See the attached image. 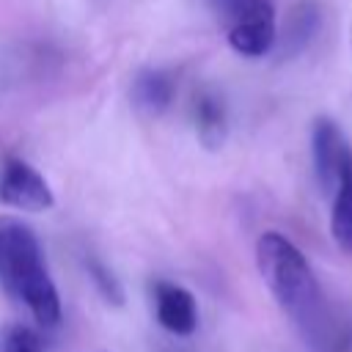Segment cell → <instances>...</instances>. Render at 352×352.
I'll list each match as a JSON object with an SVG mask.
<instances>
[{"label": "cell", "instance_id": "obj_1", "mask_svg": "<svg viewBox=\"0 0 352 352\" xmlns=\"http://www.w3.org/2000/svg\"><path fill=\"white\" fill-rule=\"evenodd\" d=\"M256 264L308 352H352V314L327 300L308 258L289 236L264 231L256 242Z\"/></svg>", "mask_w": 352, "mask_h": 352}, {"label": "cell", "instance_id": "obj_2", "mask_svg": "<svg viewBox=\"0 0 352 352\" xmlns=\"http://www.w3.org/2000/svg\"><path fill=\"white\" fill-rule=\"evenodd\" d=\"M0 286L22 302L44 327L60 322V294L50 278L36 231L16 220L0 217Z\"/></svg>", "mask_w": 352, "mask_h": 352}, {"label": "cell", "instance_id": "obj_3", "mask_svg": "<svg viewBox=\"0 0 352 352\" xmlns=\"http://www.w3.org/2000/svg\"><path fill=\"white\" fill-rule=\"evenodd\" d=\"M228 44L245 58H261L275 47V11L270 0H234Z\"/></svg>", "mask_w": 352, "mask_h": 352}, {"label": "cell", "instance_id": "obj_4", "mask_svg": "<svg viewBox=\"0 0 352 352\" xmlns=\"http://www.w3.org/2000/svg\"><path fill=\"white\" fill-rule=\"evenodd\" d=\"M0 204L22 212H44L52 209L55 192L30 162L8 157L0 168Z\"/></svg>", "mask_w": 352, "mask_h": 352}, {"label": "cell", "instance_id": "obj_5", "mask_svg": "<svg viewBox=\"0 0 352 352\" xmlns=\"http://www.w3.org/2000/svg\"><path fill=\"white\" fill-rule=\"evenodd\" d=\"M311 151H314V173L319 187L333 195L341 168L346 165V160L352 157V148L346 146L338 124L327 116L314 118V129H311Z\"/></svg>", "mask_w": 352, "mask_h": 352}, {"label": "cell", "instance_id": "obj_6", "mask_svg": "<svg viewBox=\"0 0 352 352\" xmlns=\"http://www.w3.org/2000/svg\"><path fill=\"white\" fill-rule=\"evenodd\" d=\"M154 297V314L157 322L173 333V336H190L198 327V305L190 289L170 283V280H157L151 286Z\"/></svg>", "mask_w": 352, "mask_h": 352}, {"label": "cell", "instance_id": "obj_7", "mask_svg": "<svg viewBox=\"0 0 352 352\" xmlns=\"http://www.w3.org/2000/svg\"><path fill=\"white\" fill-rule=\"evenodd\" d=\"M132 104L146 116H162L173 102V77L165 69L146 66L132 77L129 85Z\"/></svg>", "mask_w": 352, "mask_h": 352}, {"label": "cell", "instance_id": "obj_8", "mask_svg": "<svg viewBox=\"0 0 352 352\" xmlns=\"http://www.w3.org/2000/svg\"><path fill=\"white\" fill-rule=\"evenodd\" d=\"M192 118H195V132H198L201 146L206 151H217L226 143V135H228V116H226L223 99L214 91L195 94Z\"/></svg>", "mask_w": 352, "mask_h": 352}, {"label": "cell", "instance_id": "obj_9", "mask_svg": "<svg viewBox=\"0 0 352 352\" xmlns=\"http://www.w3.org/2000/svg\"><path fill=\"white\" fill-rule=\"evenodd\" d=\"M333 204H330V234L338 250L352 256V157L341 168L338 184L333 190Z\"/></svg>", "mask_w": 352, "mask_h": 352}, {"label": "cell", "instance_id": "obj_10", "mask_svg": "<svg viewBox=\"0 0 352 352\" xmlns=\"http://www.w3.org/2000/svg\"><path fill=\"white\" fill-rule=\"evenodd\" d=\"M0 352H44L41 336L22 322L0 324Z\"/></svg>", "mask_w": 352, "mask_h": 352}, {"label": "cell", "instance_id": "obj_11", "mask_svg": "<svg viewBox=\"0 0 352 352\" xmlns=\"http://www.w3.org/2000/svg\"><path fill=\"white\" fill-rule=\"evenodd\" d=\"M314 28H316V11H314L311 6H300V8L292 14L289 25H286L283 47H289V52L305 47L308 38H311V33H314Z\"/></svg>", "mask_w": 352, "mask_h": 352}, {"label": "cell", "instance_id": "obj_12", "mask_svg": "<svg viewBox=\"0 0 352 352\" xmlns=\"http://www.w3.org/2000/svg\"><path fill=\"white\" fill-rule=\"evenodd\" d=\"M85 270H88V275H91L96 292H99L107 302H113V305H121V302H124V289H121L118 278L113 275V270H110L107 264H102L99 258L88 256V258H85Z\"/></svg>", "mask_w": 352, "mask_h": 352}]
</instances>
